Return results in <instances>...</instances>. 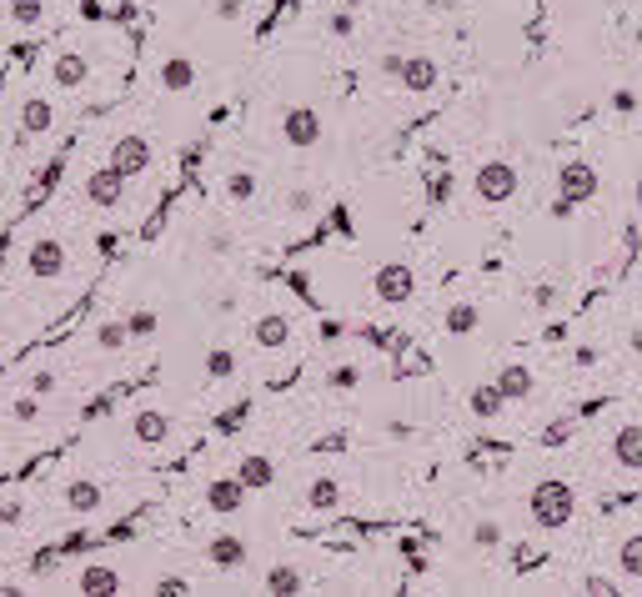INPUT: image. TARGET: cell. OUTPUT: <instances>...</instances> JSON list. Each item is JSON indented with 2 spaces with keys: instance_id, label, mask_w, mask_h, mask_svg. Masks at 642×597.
Instances as JSON below:
<instances>
[{
  "instance_id": "6da1fadb",
  "label": "cell",
  "mask_w": 642,
  "mask_h": 597,
  "mask_svg": "<svg viewBox=\"0 0 642 597\" xmlns=\"http://www.w3.org/2000/svg\"><path fill=\"white\" fill-rule=\"evenodd\" d=\"M572 512H577V492H572V482L547 477V482H537V487H532V522H537V527L557 532V527H567V522H572Z\"/></svg>"
},
{
  "instance_id": "7a4b0ae2",
  "label": "cell",
  "mask_w": 642,
  "mask_h": 597,
  "mask_svg": "<svg viewBox=\"0 0 642 597\" xmlns=\"http://www.w3.org/2000/svg\"><path fill=\"white\" fill-rule=\"evenodd\" d=\"M472 191H477V201H487V206L512 201V196H517V166H512V161H482L477 176H472Z\"/></svg>"
},
{
  "instance_id": "3957f363",
  "label": "cell",
  "mask_w": 642,
  "mask_h": 597,
  "mask_svg": "<svg viewBox=\"0 0 642 597\" xmlns=\"http://www.w3.org/2000/svg\"><path fill=\"white\" fill-rule=\"evenodd\" d=\"M321 111H311V106H291L286 116H281V141L286 146H296V151H311V146H321Z\"/></svg>"
},
{
  "instance_id": "277c9868",
  "label": "cell",
  "mask_w": 642,
  "mask_h": 597,
  "mask_svg": "<svg viewBox=\"0 0 642 597\" xmlns=\"http://www.w3.org/2000/svg\"><path fill=\"white\" fill-rule=\"evenodd\" d=\"M126 181H131V176H126L121 166H111V161H106V166H96V171L86 176V201H91V206H101V211H111V206H121Z\"/></svg>"
},
{
  "instance_id": "5b68a950",
  "label": "cell",
  "mask_w": 642,
  "mask_h": 597,
  "mask_svg": "<svg viewBox=\"0 0 642 597\" xmlns=\"http://www.w3.org/2000/svg\"><path fill=\"white\" fill-rule=\"evenodd\" d=\"M372 291L382 296L387 307H402L407 296L417 291V276H412V266H402V261H387V266L372 276Z\"/></svg>"
},
{
  "instance_id": "8992f818",
  "label": "cell",
  "mask_w": 642,
  "mask_h": 597,
  "mask_svg": "<svg viewBox=\"0 0 642 597\" xmlns=\"http://www.w3.org/2000/svg\"><path fill=\"white\" fill-rule=\"evenodd\" d=\"M51 86L56 91H86L91 86V61L81 56V51H56V61H51Z\"/></svg>"
},
{
  "instance_id": "52a82bcc",
  "label": "cell",
  "mask_w": 642,
  "mask_h": 597,
  "mask_svg": "<svg viewBox=\"0 0 642 597\" xmlns=\"http://www.w3.org/2000/svg\"><path fill=\"white\" fill-rule=\"evenodd\" d=\"M26 266H31V276H41V281H56V276H66V246H61L56 236H41V241H31V251H26Z\"/></svg>"
},
{
  "instance_id": "ba28073f",
  "label": "cell",
  "mask_w": 642,
  "mask_h": 597,
  "mask_svg": "<svg viewBox=\"0 0 642 597\" xmlns=\"http://www.w3.org/2000/svg\"><path fill=\"white\" fill-rule=\"evenodd\" d=\"M397 81H402V91L427 96V91H437V86H442V71H437V61H432V56H402Z\"/></svg>"
},
{
  "instance_id": "9c48e42d",
  "label": "cell",
  "mask_w": 642,
  "mask_h": 597,
  "mask_svg": "<svg viewBox=\"0 0 642 597\" xmlns=\"http://www.w3.org/2000/svg\"><path fill=\"white\" fill-rule=\"evenodd\" d=\"M597 186H602V176L587 161H567L557 171V196H567V201H587V196H597Z\"/></svg>"
},
{
  "instance_id": "30bf717a",
  "label": "cell",
  "mask_w": 642,
  "mask_h": 597,
  "mask_svg": "<svg viewBox=\"0 0 642 597\" xmlns=\"http://www.w3.org/2000/svg\"><path fill=\"white\" fill-rule=\"evenodd\" d=\"M111 166H121L126 176L151 171V141H146V136H121V141L111 146Z\"/></svg>"
},
{
  "instance_id": "8fae6325",
  "label": "cell",
  "mask_w": 642,
  "mask_h": 597,
  "mask_svg": "<svg viewBox=\"0 0 642 597\" xmlns=\"http://www.w3.org/2000/svg\"><path fill=\"white\" fill-rule=\"evenodd\" d=\"M131 437H136L141 447H166V442H171V417L156 412V407H141V412L131 417Z\"/></svg>"
},
{
  "instance_id": "7c38bea8",
  "label": "cell",
  "mask_w": 642,
  "mask_h": 597,
  "mask_svg": "<svg viewBox=\"0 0 642 597\" xmlns=\"http://www.w3.org/2000/svg\"><path fill=\"white\" fill-rule=\"evenodd\" d=\"M206 557H211V567H221V572H236V567H246V542L236 537V532H216L211 542H206Z\"/></svg>"
},
{
  "instance_id": "4fadbf2b",
  "label": "cell",
  "mask_w": 642,
  "mask_h": 597,
  "mask_svg": "<svg viewBox=\"0 0 642 597\" xmlns=\"http://www.w3.org/2000/svg\"><path fill=\"white\" fill-rule=\"evenodd\" d=\"M612 462H617L622 472H642V427H637V422L617 427V437H612Z\"/></svg>"
},
{
  "instance_id": "5bb4252c",
  "label": "cell",
  "mask_w": 642,
  "mask_h": 597,
  "mask_svg": "<svg viewBox=\"0 0 642 597\" xmlns=\"http://www.w3.org/2000/svg\"><path fill=\"white\" fill-rule=\"evenodd\" d=\"M156 81H161V91H176V96L196 91V66H191V56H166L161 71H156Z\"/></svg>"
},
{
  "instance_id": "9a60e30c",
  "label": "cell",
  "mask_w": 642,
  "mask_h": 597,
  "mask_svg": "<svg viewBox=\"0 0 642 597\" xmlns=\"http://www.w3.org/2000/svg\"><path fill=\"white\" fill-rule=\"evenodd\" d=\"M251 342H256L261 352H281V347L291 342V322H286V317H276V312H266V317H256V322H251Z\"/></svg>"
},
{
  "instance_id": "2e32d148",
  "label": "cell",
  "mask_w": 642,
  "mask_h": 597,
  "mask_svg": "<svg viewBox=\"0 0 642 597\" xmlns=\"http://www.w3.org/2000/svg\"><path fill=\"white\" fill-rule=\"evenodd\" d=\"M206 507L211 512H241L246 507V482L241 477H216L206 487Z\"/></svg>"
},
{
  "instance_id": "e0dca14e",
  "label": "cell",
  "mask_w": 642,
  "mask_h": 597,
  "mask_svg": "<svg viewBox=\"0 0 642 597\" xmlns=\"http://www.w3.org/2000/svg\"><path fill=\"white\" fill-rule=\"evenodd\" d=\"M236 477L246 482V492H261V487H271V482H276V467H271V457H266V452H246V457H241V467H236Z\"/></svg>"
},
{
  "instance_id": "ac0fdd59",
  "label": "cell",
  "mask_w": 642,
  "mask_h": 597,
  "mask_svg": "<svg viewBox=\"0 0 642 597\" xmlns=\"http://www.w3.org/2000/svg\"><path fill=\"white\" fill-rule=\"evenodd\" d=\"M101 502H106V492H101L96 482H71V487H66V507H71L76 517H91V512H101Z\"/></svg>"
},
{
  "instance_id": "d6986e66",
  "label": "cell",
  "mask_w": 642,
  "mask_h": 597,
  "mask_svg": "<svg viewBox=\"0 0 642 597\" xmlns=\"http://www.w3.org/2000/svg\"><path fill=\"white\" fill-rule=\"evenodd\" d=\"M51 126H56V111H51V101L31 96V101L21 106V131H31V136H46Z\"/></svg>"
},
{
  "instance_id": "ffe728a7",
  "label": "cell",
  "mask_w": 642,
  "mask_h": 597,
  "mask_svg": "<svg viewBox=\"0 0 642 597\" xmlns=\"http://www.w3.org/2000/svg\"><path fill=\"white\" fill-rule=\"evenodd\" d=\"M497 387H502V397H507V402H527V397H532V372L512 362V367H502V372H497Z\"/></svg>"
},
{
  "instance_id": "44dd1931",
  "label": "cell",
  "mask_w": 642,
  "mask_h": 597,
  "mask_svg": "<svg viewBox=\"0 0 642 597\" xmlns=\"http://www.w3.org/2000/svg\"><path fill=\"white\" fill-rule=\"evenodd\" d=\"M6 16H11V26L36 31L46 21V0H6Z\"/></svg>"
},
{
  "instance_id": "7402d4cb",
  "label": "cell",
  "mask_w": 642,
  "mask_h": 597,
  "mask_svg": "<svg viewBox=\"0 0 642 597\" xmlns=\"http://www.w3.org/2000/svg\"><path fill=\"white\" fill-rule=\"evenodd\" d=\"M337 502H342V487H337L332 477H316V482L306 487V507H311V512H337Z\"/></svg>"
},
{
  "instance_id": "603a6c76",
  "label": "cell",
  "mask_w": 642,
  "mask_h": 597,
  "mask_svg": "<svg viewBox=\"0 0 642 597\" xmlns=\"http://www.w3.org/2000/svg\"><path fill=\"white\" fill-rule=\"evenodd\" d=\"M482 327V312L472 307V302H457L452 312H447V322H442V332H452V337H472Z\"/></svg>"
},
{
  "instance_id": "cb8c5ba5",
  "label": "cell",
  "mask_w": 642,
  "mask_h": 597,
  "mask_svg": "<svg viewBox=\"0 0 642 597\" xmlns=\"http://www.w3.org/2000/svg\"><path fill=\"white\" fill-rule=\"evenodd\" d=\"M482 422H492V417H502V407H507V397H502V387L497 382H487V387H477L472 392V402H467Z\"/></svg>"
},
{
  "instance_id": "d4e9b609",
  "label": "cell",
  "mask_w": 642,
  "mask_h": 597,
  "mask_svg": "<svg viewBox=\"0 0 642 597\" xmlns=\"http://www.w3.org/2000/svg\"><path fill=\"white\" fill-rule=\"evenodd\" d=\"M301 587H306V577H301V567H291V562H276V567L266 572V592L291 597V592H301Z\"/></svg>"
},
{
  "instance_id": "484cf974",
  "label": "cell",
  "mask_w": 642,
  "mask_h": 597,
  "mask_svg": "<svg viewBox=\"0 0 642 597\" xmlns=\"http://www.w3.org/2000/svg\"><path fill=\"white\" fill-rule=\"evenodd\" d=\"M81 592H121V572H111V567H86V572H81Z\"/></svg>"
},
{
  "instance_id": "4316f807",
  "label": "cell",
  "mask_w": 642,
  "mask_h": 597,
  "mask_svg": "<svg viewBox=\"0 0 642 597\" xmlns=\"http://www.w3.org/2000/svg\"><path fill=\"white\" fill-rule=\"evenodd\" d=\"M617 572H627V577H642V532H632V537L617 547Z\"/></svg>"
},
{
  "instance_id": "83f0119b",
  "label": "cell",
  "mask_w": 642,
  "mask_h": 597,
  "mask_svg": "<svg viewBox=\"0 0 642 597\" xmlns=\"http://www.w3.org/2000/svg\"><path fill=\"white\" fill-rule=\"evenodd\" d=\"M126 342H131L126 322H101V327H96V347H101V352H121Z\"/></svg>"
},
{
  "instance_id": "f1b7e54d",
  "label": "cell",
  "mask_w": 642,
  "mask_h": 597,
  "mask_svg": "<svg viewBox=\"0 0 642 597\" xmlns=\"http://www.w3.org/2000/svg\"><path fill=\"white\" fill-rule=\"evenodd\" d=\"M231 372H236V357H231V347H211V352H206V377H211V382H226Z\"/></svg>"
},
{
  "instance_id": "f546056e",
  "label": "cell",
  "mask_w": 642,
  "mask_h": 597,
  "mask_svg": "<svg viewBox=\"0 0 642 597\" xmlns=\"http://www.w3.org/2000/svg\"><path fill=\"white\" fill-rule=\"evenodd\" d=\"M226 196H231V201H251V196H256V171H246V166L231 171V176H226Z\"/></svg>"
},
{
  "instance_id": "4dcf8cb0",
  "label": "cell",
  "mask_w": 642,
  "mask_h": 597,
  "mask_svg": "<svg viewBox=\"0 0 642 597\" xmlns=\"http://www.w3.org/2000/svg\"><path fill=\"white\" fill-rule=\"evenodd\" d=\"M156 327H161V317H156L151 307H141V312H131V317H126V332H131L136 342H146V337H156Z\"/></svg>"
},
{
  "instance_id": "1f68e13d",
  "label": "cell",
  "mask_w": 642,
  "mask_h": 597,
  "mask_svg": "<svg viewBox=\"0 0 642 597\" xmlns=\"http://www.w3.org/2000/svg\"><path fill=\"white\" fill-rule=\"evenodd\" d=\"M6 412H11V422H21V427H36V422H41V397H36V392H31V397H16Z\"/></svg>"
},
{
  "instance_id": "d6a6232c",
  "label": "cell",
  "mask_w": 642,
  "mask_h": 597,
  "mask_svg": "<svg viewBox=\"0 0 642 597\" xmlns=\"http://www.w3.org/2000/svg\"><path fill=\"white\" fill-rule=\"evenodd\" d=\"M472 542H477V547H482V552H492V547H497V542H502V527H497V522H492V517H482V522H477V527H472Z\"/></svg>"
},
{
  "instance_id": "836d02e7",
  "label": "cell",
  "mask_w": 642,
  "mask_h": 597,
  "mask_svg": "<svg viewBox=\"0 0 642 597\" xmlns=\"http://www.w3.org/2000/svg\"><path fill=\"white\" fill-rule=\"evenodd\" d=\"M26 522V502L21 497H0V527H21Z\"/></svg>"
},
{
  "instance_id": "e575fe53",
  "label": "cell",
  "mask_w": 642,
  "mask_h": 597,
  "mask_svg": "<svg viewBox=\"0 0 642 597\" xmlns=\"http://www.w3.org/2000/svg\"><path fill=\"white\" fill-rule=\"evenodd\" d=\"M246 417H251V402H231V407H226V412L216 417V427H221V432H236V427H241Z\"/></svg>"
},
{
  "instance_id": "d590c367",
  "label": "cell",
  "mask_w": 642,
  "mask_h": 597,
  "mask_svg": "<svg viewBox=\"0 0 642 597\" xmlns=\"http://www.w3.org/2000/svg\"><path fill=\"white\" fill-rule=\"evenodd\" d=\"M211 6H216V21H226V26L246 21V0H211Z\"/></svg>"
},
{
  "instance_id": "8d00e7d4",
  "label": "cell",
  "mask_w": 642,
  "mask_h": 597,
  "mask_svg": "<svg viewBox=\"0 0 642 597\" xmlns=\"http://www.w3.org/2000/svg\"><path fill=\"white\" fill-rule=\"evenodd\" d=\"M327 31H332V36H352V31H357V16H352V6H347V11H337V16L327 21Z\"/></svg>"
},
{
  "instance_id": "74e56055",
  "label": "cell",
  "mask_w": 642,
  "mask_h": 597,
  "mask_svg": "<svg viewBox=\"0 0 642 597\" xmlns=\"http://www.w3.org/2000/svg\"><path fill=\"white\" fill-rule=\"evenodd\" d=\"M56 387H61V377H56V372H31V392H36V397H51Z\"/></svg>"
},
{
  "instance_id": "f35d334b",
  "label": "cell",
  "mask_w": 642,
  "mask_h": 597,
  "mask_svg": "<svg viewBox=\"0 0 642 597\" xmlns=\"http://www.w3.org/2000/svg\"><path fill=\"white\" fill-rule=\"evenodd\" d=\"M452 196V171L442 166V171H432V201H447Z\"/></svg>"
},
{
  "instance_id": "ab89813d",
  "label": "cell",
  "mask_w": 642,
  "mask_h": 597,
  "mask_svg": "<svg viewBox=\"0 0 642 597\" xmlns=\"http://www.w3.org/2000/svg\"><path fill=\"white\" fill-rule=\"evenodd\" d=\"M311 206H316V196H311V191H291V196H286V211H291V216H306Z\"/></svg>"
},
{
  "instance_id": "60d3db41",
  "label": "cell",
  "mask_w": 642,
  "mask_h": 597,
  "mask_svg": "<svg viewBox=\"0 0 642 597\" xmlns=\"http://www.w3.org/2000/svg\"><path fill=\"white\" fill-rule=\"evenodd\" d=\"M357 382H362V372H357V367H337V372H332V387H337V392H352Z\"/></svg>"
},
{
  "instance_id": "b9f144b4",
  "label": "cell",
  "mask_w": 642,
  "mask_h": 597,
  "mask_svg": "<svg viewBox=\"0 0 642 597\" xmlns=\"http://www.w3.org/2000/svg\"><path fill=\"white\" fill-rule=\"evenodd\" d=\"M532 302H537V307H542V312H547V307H552V302H557V291H552V286H537V296H532Z\"/></svg>"
},
{
  "instance_id": "7bdbcfd3",
  "label": "cell",
  "mask_w": 642,
  "mask_h": 597,
  "mask_svg": "<svg viewBox=\"0 0 642 597\" xmlns=\"http://www.w3.org/2000/svg\"><path fill=\"white\" fill-rule=\"evenodd\" d=\"M612 106H617V111H632V106H637V96H632V91H617V96H612Z\"/></svg>"
},
{
  "instance_id": "ee69618b",
  "label": "cell",
  "mask_w": 642,
  "mask_h": 597,
  "mask_svg": "<svg viewBox=\"0 0 642 597\" xmlns=\"http://www.w3.org/2000/svg\"><path fill=\"white\" fill-rule=\"evenodd\" d=\"M16 592H21L16 582H0V597H16Z\"/></svg>"
},
{
  "instance_id": "f6af8a7d",
  "label": "cell",
  "mask_w": 642,
  "mask_h": 597,
  "mask_svg": "<svg viewBox=\"0 0 642 597\" xmlns=\"http://www.w3.org/2000/svg\"><path fill=\"white\" fill-rule=\"evenodd\" d=\"M342 6H352V11H357V6H367V0H342Z\"/></svg>"
}]
</instances>
